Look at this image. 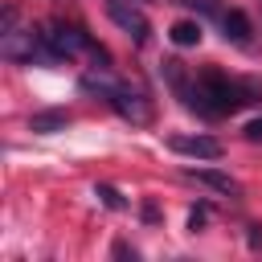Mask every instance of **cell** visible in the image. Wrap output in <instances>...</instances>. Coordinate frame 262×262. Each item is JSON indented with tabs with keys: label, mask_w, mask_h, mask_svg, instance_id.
Listing matches in <instances>:
<instances>
[{
	"label": "cell",
	"mask_w": 262,
	"mask_h": 262,
	"mask_svg": "<svg viewBox=\"0 0 262 262\" xmlns=\"http://www.w3.org/2000/svg\"><path fill=\"white\" fill-rule=\"evenodd\" d=\"M246 102H258V86L254 82H237V78H225L217 70H205V74H196L188 111H196L205 119H221V115L242 111Z\"/></svg>",
	"instance_id": "cell-1"
},
{
	"label": "cell",
	"mask_w": 262,
	"mask_h": 262,
	"mask_svg": "<svg viewBox=\"0 0 262 262\" xmlns=\"http://www.w3.org/2000/svg\"><path fill=\"white\" fill-rule=\"evenodd\" d=\"M82 90L98 94V98H102L119 119H127V123H135V127L151 123V98H147L143 90H131V86L111 82V78H94V74H86V78H82Z\"/></svg>",
	"instance_id": "cell-2"
},
{
	"label": "cell",
	"mask_w": 262,
	"mask_h": 262,
	"mask_svg": "<svg viewBox=\"0 0 262 262\" xmlns=\"http://www.w3.org/2000/svg\"><path fill=\"white\" fill-rule=\"evenodd\" d=\"M106 16L135 41V45H143L147 41V33H151V25H147V16H143V8H135V4H127V0H106Z\"/></svg>",
	"instance_id": "cell-3"
},
{
	"label": "cell",
	"mask_w": 262,
	"mask_h": 262,
	"mask_svg": "<svg viewBox=\"0 0 262 262\" xmlns=\"http://www.w3.org/2000/svg\"><path fill=\"white\" fill-rule=\"evenodd\" d=\"M168 147L176 156H192V160H217L221 156V143L213 135H172Z\"/></svg>",
	"instance_id": "cell-4"
},
{
	"label": "cell",
	"mask_w": 262,
	"mask_h": 262,
	"mask_svg": "<svg viewBox=\"0 0 262 262\" xmlns=\"http://www.w3.org/2000/svg\"><path fill=\"white\" fill-rule=\"evenodd\" d=\"M184 176L196 180V184H205V188H213V192H221V196H237L242 192L237 180L225 176V172H217V168H184Z\"/></svg>",
	"instance_id": "cell-5"
},
{
	"label": "cell",
	"mask_w": 262,
	"mask_h": 262,
	"mask_svg": "<svg viewBox=\"0 0 262 262\" xmlns=\"http://www.w3.org/2000/svg\"><path fill=\"white\" fill-rule=\"evenodd\" d=\"M160 74H164V82L172 86V94L188 106V102H192V86H196V78H188V74H184V66H180L176 57H168V61L160 66Z\"/></svg>",
	"instance_id": "cell-6"
},
{
	"label": "cell",
	"mask_w": 262,
	"mask_h": 262,
	"mask_svg": "<svg viewBox=\"0 0 262 262\" xmlns=\"http://www.w3.org/2000/svg\"><path fill=\"white\" fill-rule=\"evenodd\" d=\"M221 29H225V37H229L233 45H250V41H254V25H250V16H246L242 8L221 12Z\"/></svg>",
	"instance_id": "cell-7"
},
{
	"label": "cell",
	"mask_w": 262,
	"mask_h": 262,
	"mask_svg": "<svg viewBox=\"0 0 262 262\" xmlns=\"http://www.w3.org/2000/svg\"><path fill=\"white\" fill-rule=\"evenodd\" d=\"M66 127H70L66 111H37V115H29V131H37V135H53V131H66Z\"/></svg>",
	"instance_id": "cell-8"
},
{
	"label": "cell",
	"mask_w": 262,
	"mask_h": 262,
	"mask_svg": "<svg viewBox=\"0 0 262 262\" xmlns=\"http://www.w3.org/2000/svg\"><path fill=\"white\" fill-rule=\"evenodd\" d=\"M168 37H172V45H180V49H188V45H201V37H205V29H201V20H176V25L168 29Z\"/></svg>",
	"instance_id": "cell-9"
},
{
	"label": "cell",
	"mask_w": 262,
	"mask_h": 262,
	"mask_svg": "<svg viewBox=\"0 0 262 262\" xmlns=\"http://www.w3.org/2000/svg\"><path fill=\"white\" fill-rule=\"evenodd\" d=\"M94 192H98V196H102V205H106V209H123V205H127V201H123V196H119V192H115V188H111V184H98V188H94Z\"/></svg>",
	"instance_id": "cell-10"
},
{
	"label": "cell",
	"mask_w": 262,
	"mask_h": 262,
	"mask_svg": "<svg viewBox=\"0 0 262 262\" xmlns=\"http://www.w3.org/2000/svg\"><path fill=\"white\" fill-rule=\"evenodd\" d=\"M12 29H16V8H12V4H4V12H0V37H4V33H12Z\"/></svg>",
	"instance_id": "cell-11"
},
{
	"label": "cell",
	"mask_w": 262,
	"mask_h": 262,
	"mask_svg": "<svg viewBox=\"0 0 262 262\" xmlns=\"http://www.w3.org/2000/svg\"><path fill=\"white\" fill-rule=\"evenodd\" d=\"M242 135H246L250 143H262V119H250V123L242 127Z\"/></svg>",
	"instance_id": "cell-12"
},
{
	"label": "cell",
	"mask_w": 262,
	"mask_h": 262,
	"mask_svg": "<svg viewBox=\"0 0 262 262\" xmlns=\"http://www.w3.org/2000/svg\"><path fill=\"white\" fill-rule=\"evenodd\" d=\"M205 217H209V209H205V205H201V209H192V213H188V229H192V233H196V229H205Z\"/></svg>",
	"instance_id": "cell-13"
},
{
	"label": "cell",
	"mask_w": 262,
	"mask_h": 262,
	"mask_svg": "<svg viewBox=\"0 0 262 262\" xmlns=\"http://www.w3.org/2000/svg\"><path fill=\"white\" fill-rule=\"evenodd\" d=\"M111 254H115V258H131V262L139 258V250H135V246H127V242H115V250H111Z\"/></svg>",
	"instance_id": "cell-14"
},
{
	"label": "cell",
	"mask_w": 262,
	"mask_h": 262,
	"mask_svg": "<svg viewBox=\"0 0 262 262\" xmlns=\"http://www.w3.org/2000/svg\"><path fill=\"white\" fill-rule=\"evenodd\" d=\"M188 8H201V12H217V0H180Z\"/></svg>",
	"instance_id": "cell-15"
},
{
	"label": "cell",
	"mask_w": 262,
	"mask_h": 262,
	"mask_svg": "<svg viewBox=\"0 0 262 262\" xmlns=\"http://www.w3.org/2000/svg\"><path fill=\"white\" fill-rule=\"evenodd\" d=\"M143 221H160V209L156 205H143Z\"/></svg>",
	"instance_id": "cell-16"
}]
</instances>
